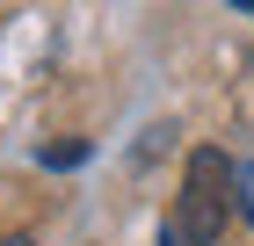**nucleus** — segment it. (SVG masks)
Masks as SVG:
<instances>
[{"label": "nucleus", "mask_w": 254, "mask_h": 246, "mask_svg": "<svg viewBox=\"0 0 254 246\" xmlns=\"http://www.w3.org/2000/svg\"><path fill=\"white\" fill-rule=\"evenodd\" d=\"M233 7H247V15H254V0H233Z\"/></svg>", "instance_id": "obj_5"}, {"label": "nucleus", "mask_w": 254, "mask_h": 246, "mask_svg": "<svg viewBox=\"0 0 254 246\" xmlns=\"http://www.w3.org/2000/svg\"><path fill=\"white\" fill-rule=\"evenodd\" d=\"M233 159L218 145H196L189 152V174H182V196H175V239L189 246H211L218 232H225V217H233Z\"/></svg>", "instance_id": "obj_1"}, {"label": "nucleus", "mask_w": 254, "mask_h": 246, "mask_svg": "<svg viewBox=\"0 0 254 246\" xmlns=\"http://www.w3.org/2000/svg\"><path fill=\"white\" fill-rule=\"evenodd\" d=\"M0 246H37V239H29V232H7V239H0Z\"/></svg>", "instance_id": "obj_4"}, {"label": "nucleus", "mask_w": 254, "mask_h": 246, "mask_svg": "<svg viewBox=\"0 0 254 246\" xmlns=\"http://www.w3.org/2000/svg\"><path fill=\"white\" fill-rule=\"evenodd\" d=\"M87 159V145H44V167H80Z\"/></svg>", "instance_id": "obj_3"}, {"label": "nucleus", "mask_w": 254, "mask_h": 246, "mask_svg": "<svg viewBox=\"0 0 254 246\" xmlns=\"http://www.w3.org/2000/svg\"><path fill=\"white\" fill-rule=\"evenodd\" d=\"M233 203H240V210H247V225H254V159H247V167H240V174H233Z\"/></svg>", "instance_id": "obj_2"}]
</instances>
